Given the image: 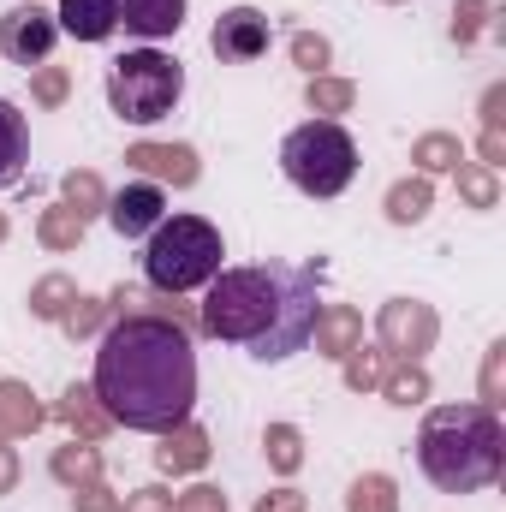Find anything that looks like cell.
<instances>
[{
  "mask_svg": "<svg viewBox=\"0 0 506 512\" xmlns=\"http://www.w3.org/2000/svg\"><path fill=\"white\" fill-rule=\"evenodd\" d=\"M96 399L114 417V429L167 435L191 423L197 405V352L191 334L155 310H114L102 346H96Z\"/></svg>",
  "mask_w": 506,
  "mask_h": 512,
  "instance_id": "6da1fadb",
  "label": "cell"
},
{
  "mask_svg": "<svg viewBox=\"0 0 506 512\" xmlns=\"http://www.w3.org/2000/svg\"><path fill=\"white\" fill-rule=\"evenodd\" d=\"M322 262L286 268V262H262V268H221L209 280V298L197 310V328L209 340H233L245 346L256 364H286L292 352L310 346V328L322 316Z\"/></svg>",
  "mask_w": 506,
  "mask_h": 512,
  "instance_id": "7a4b0ae2",
  "label": "cell"
},
{
  "mask_svg": "<svg viewBox=\"0 0 506 512\" xmlns=\"http://www.w3.org/2000/svg\"><path fill=\"white\" fill-rule=\"evenodd\" d=\"M506 435L501 411L489 405H435L417 429V471L441 489V495H477L501 477Z\"/></svg>",
  "mask_w": 506,
  "mask_h": 512,
  "instance_id": "3957f363",
  "label": "cell"
},
{
  "mask_svg": "<svg viewBox=\"0 0 506 512\" xmlns=\"http://www.w3.org/2000/svg\"><path fill=\"white\" fill-rule=\"evenodd\" d=\"M221 227L215 221H203V215H173V221H161L155 233H149V245H143V280L155 286V292H197V286H209L215 274H221Z\"/></svg>",
  "mask_w": 506,
  "mask_h": 512,
  "instance_id": "277c9868",
  "label": "cell"
},
{
  "mask_svg": "<svg viewBox=\"0 0 506 512\" xmlns=\"http://www.w3.org/2000/svg\"><path fill=\"white\" fill-rule=\"evenodd\" d=\"M280 173L304 197L328 203V197H340L358 179V143H352V131L340 120H304V126L286 131V143H280Z\"/></svg>",
  "mask_w": 506,
  "mask_h": 512,
  "instance_id": "5b68a950",
  "label": "cell"
},
{
  "mask_svg": "<svg viewBox=\"0 0 506 512\" xmlns=\"http://www.w3.org/2000/svg\"><path fill=\"white\" fill-rule=\"evenodd\" d=\"M185 96V66L161 48H126L108 66V108L126 126H161Z\"/></svg>",
  "mask_w": 506,
  "mask_h": 512,
  "instance_id": "8992f818",
  "label": "cell"
},
{
  "mask_svg": "<svg viewBox=\"0 0 506 512\" xmlns=\"http://www.w3.org/2000/svg\"><path fill=\"white\" fill-rule=\"evenodd\" d=\"M441 340V316L423 298H387L376 316V346L387 358H423Z\"/></svg>",
  "mask_w": 506,
  "mask_h": 512,
  "instance_id": "52a82bcc",
  "label": "cell"
},
{
  "mask_svg": "<svg viewBox=\"0 0 506 512\" xmlns=\"http://www.w3.org/2000/svg\"><path fill=\"white\" fill-rule=\"evenodd\" d=\"M54 42H60V24H54L48 6L24 0V6H12V12H0V54H6L12 66H24V72L48 66Z\"/></svg>",
  "mask_w": 506,
  "mask_h": 512,
  "instance_id": "ba28073f",
  "label": "cell"
},
{
  "mask_svg": "<svg viewBox=\"0 0 506 512\" xmlns=\"http://www.w3.org/2000/svg\"><path fill=\"white\" fill-rule=\"evenodd\" d=\"M268 42H274V24L256 6H227L215 18V30H209V48H215L221 66H251V60L268 54Z\"/></svg>",
  "mask_w": 506,
  "mask_h": 512,
  "instance_id": "9c48e42d",
  "label": "cell"
},
{
  "mask_svg": "<svg viewBox=\"0 0 506 512\" xmlns=\"http://www.w3.org/2000/svg\"><path fill=\"white\" fill-rule=\"evenodd\" d=\"M108 227L120 233V239H149L161 221H167V197H161V185H149V179H131L120 191H108Z\"/></svg>",
  "mask_w": 506,
  "mask_h": 512,
  "instance_id": "30bf717a",
  "label": "cell"
},
{
  "mask_svg": "<svg viewBox=\"0 0 506 512\" xmlns=\"http://www.w3.org/2000/svg\"><path fill=\"white\" fill-rule=\"evenodd\" d=\"M126 167L143 173L149 185H179V191H191V185L203 179V161H197L191 143H131Z\"/></svg>",
  "mask_w": 506,
  "mask_h": 512,
  "instance_id": "8fae6325",
  "label": "cell"
},
{
  "mask_svg": "<svg viewBox=\"0 0 506 512\" xmlns=\"http://www.w3.org/2000/svg\"><path fill=\"white\" fill-rule=\"evenodd\" d=\"M209 429L203 423H179V429H167L161 435V447H155V465L167 471V477H191V471H203L209 465Z\"/></svg>",
  "mask_w": 506,
  "mask_h": 512,
  "instance_id": "7c38bea8",
  "label": "cell"
},
{
  "mask_svg": "<svg viewBox=\"0 0 506 512\" xmlns=\"http://www.w3.org/2000/svg\"><path fill=\"white\" fill-rule=\"evenodd\" d=\"M60 36H78V42H108L120 30V0H60L54 12Z\"/></svg>",
  "mask_w": 506,
  "mask_h": 512,
  "instance_id": "4fadbf2b",
  "label": "cell"
},
{
  "mask_svg": "<svg viewBox=\"0 0 506 512\" xmlns=\"http://www.w3.org/2000/svg\"><path fill=\"white\" fill-rule=\"evenodd\" d=\"M120 24L137 42H161L185 30V0H120Z\"/></svg>",
  "mask_w": 506,
  "mask_h": 512,
  "instance_id": "5bb4252c",
  "label": "cell"
},
{
  "mask_svg": "<svg viewBox=\"0 0 506 512\" xmlns=\"http://www.w3.org/2000/svg\"><path fill=\"white\" fill-rule=\"evenodd\" d=\"M54 417L72 429V441H102L108 429H114V417L102 411V399H96V387L72 382L66 393H60V405H54Z\"/></svg>",
  "mask_w": 506,
  "mask_h": 512,
  "instance_id": "9a60e30c",
  "label": "cell"
},
{
  "mask_svg": "<svg viewBox=\"0 0 506 512\" xmlns=\"http://www.w3.org/2000/svg\"><path fill=\"white\" fill-rule=\"evenodd\" d=\"M310 340H316V358H334V364H340L352 346H364V316H358L352 304H328V310L316 316Z\"/></svg>",
  "mask_w": 506,
  "mask_h": 512,
  "instance_id": "2e32d148",
  "label": "cell"
},
{
  "mask_svg": "<svg viewBox=\"0 0 506 512\" xmlns=\"http://www.w3.org/2000/svg\"><path fill=\"white\" fill-rule=\"evenodd\" d=\"M30 167V120L18 114V102L0 96V191H12Z\"/></svg>",
  "mask_w": 506,
  "mask_h": 512,
  "instance_id": "e0dca14e",
  "label": "cell"
},
{
  "mask_svg": "<svg viewBox=\"0 0 506 512\" xmlns=\"http://www.w3.org/2000/svg\"><path fill=\"white\" fill-rule=\"evenodd\" d=\"M48 423V411L36 405V393L24 382H0V435L18 441V435H36Z\"/></svg>",
  "mask_w": 506,
  "mask_h": 512,
  "instance_id": "ac0fdd59",
  "label": "cell"
},
{
  "mask_svg": "<svg viewBox=\"0 0 506 512\" xmlns=\"http://www.w3.org/2000/svg\"><path fill=\"white\" fill-rule=\"evenodd\" d=\"M48 477H54V483H66V489L102 483V453H96V441H66V447H54Z\"/></svg>",
  "mask_w": 506,
  "mask_h": 512,
  "instance_id": "d6986e66",
  "label": "cell"
},
{
  "mask_svg": "<svg viewBox=\"0 0 506 512\" xmlns=\"http://www.w3.org/2000/svg\"><path fill=\"white\" fill-rule=\"evenodd\" d=\"M381 209H387V221H393V227H417V221L435 209V185H429L423 173H411V179H399V185L387 191V203H381Z\"/></svg>",
  "mask_w": 506,
  "mask_h": 512,
  "instance_id": "ffe728a7",
  "label": "cell"
},
{
  "mask_svg": "<svg viewBox=\"0 0 506 512\" xmlns=\"http://www.w3.org/2000/svg\"><path fill=\"white\" fill-rule=\"evenodd\" d=\"M411 161H417L423 179H429V173H453V167L465 161V143H459L453 131H423V137L411 143Z\"/></svg>",
  "mask_w": 506,
  "mask_h": 512,
  "instance_id": "44dd1931",
  "label": "cell"
},
{
  "mask_svg": "<svg viewBox=\"0 0 506 512\" xmlns=\"http://www.w3.org/2000/svg\"><path fill=\"white\" fill-rule=\"evenodd\" d=\"M72 304H78V280H72V274H42V280L30 286V316H36V322H60Z\"/></svg>",
  "mask_w": 506,
  "mask_h": 512,
  "instance_id": "7402d4cb",
  "label": "cell"
},
{
  "mask_svg": "<svg viewBox=\"0 0 506 512\" xmlns=\"http://www.w3.org/2000/svg\"><path fill=\"white\" fill-rule=\"evenodd\" d=\"M262 459H268V471L292 477V471L304 465V429H298V423H268V429H262Z\"/></svg>",
  "mask_w": 506,
  "mask_h": 512,
  "instance_id": "603a6c76",
  "label": "cell"
},
{
  "mask_svg": "<svg viewBox=\"0 0 506 512\" xmlns=\"http://www.w3.org/2000/svg\"><path fill=\"white\" fill-rule=\"evenodd\" d=\"M381 393H387V405H423V399H429V370H423V358H399V364H387Z\"/></svg>",
  "mask_w": 506,
  "mask_h": 512,
  "instance_id": "cb8c5ba5",
  "label": "cell"
},
{
  "mask_svg": "<svg viewBox=\"0 0 506 512\" xmlns=\"http://www.w3.org/2000/svg\"><path fill=\"white\" fill-rule=\"evenodd\" d=\"M304 102H310V114H322V120H334V114H352V102H358V84L352 78H310L304 84Z\"/></svg>",
  "mask_w": 506,
  "mask_h": 512,
  "instance_id": "d4e9b609",
  "label": "cell"
},
{
  "mask_svg": "<svg viewBox=\"0 0 506 512\" xmlns=\"http://www.w3.org/2000/svg\"><path fill=\"white\" fill-rule=\"evenodd\" d=\"M36 239H42V251H78V239H84V215L66 209V203H54V209H42Z\"/></svg>",
  "mask_w": 506,
  "mask_h": 512,
  "instance_id": "484cf974",
  "label": "cell"
},
{
  "mask_svg": "<svg viewBox=\"0 0 506 512\" xmlns=\"http://www.w3.org/2000/svg\"><path fill=\"white\" fill-rule=\"evenodd\" d=\"M346 512H399V489L387 471H364L352 489H346Z\"/></svg>",
  "mask_w": 506,
  "mask_h": 512,
  "instance_id": "4316f807",
  "label": "cell"
},
{
  "mask_svg": "<svg viewBox=\"0 0 506 512\" xmlns=\"http://www.w3.org/2000/svg\"><path fill=\"white\" fill-rule=\"evenodd\" d=\"M340 364H346L340 376H346V387H352V393H376V387H381V376H387V364H393V358H387L381 346H352V352H346Z\"/></svg>",
  "mask_w": 506,
  "mask_h": 512,
  "instance_id": "83f0119b",
  "label": "cell"
},
{
  "mask_svg": "<svg viewBox=\"0 0 506 512\" xmlns=\"http://www.w3.org/2000/svg\"><path fill=\"white\" fill-rule=\"evenodd\" d=\"M60 197H66V209H78L84 221L108 209V185H102V179H96L90 167H78V173H66V179H60Z\"/></svg>",
  "mask_w": 506,
  "mask_h": 512,
  "instance_id": "f1b7e54d",
  "label": "cell"
},
{
  "mask_svg": "<svg viewBox=\"0 0 506 512\" xmlns=\"http://www.w3.org/2000/svg\"><path fill=\"white\" fill-rule=\"evenodd\" d=\"M453 173H459V197H465L471 209H495V203H501V179H495V167H483V161L465 167V161H459Z\"/></svg>",
  "mask_w": 506,
  "mask_h": 512,
  "instance_id": "f546056e",
  "label": "cell"
},
{
  "mask_svg": "<svg viewBox=\"0 0 506 512\" xmlns=\"http://www.w3.org/2000/svg\"><path fill=\"white\" fill-rule=\"evenodd\" d=\"M286 54H292V66H304L310 78H322V72H328V60H334V48H328V36H316V30H292V42H286Z\"/></svg>",
  "mask_w": 506,
  "mask_h": 512,
  "instance_id": "4dcf8cb0",
  "label": "cell"
},
{
  "mask_svg": "<svg viewBox=\"0 0 506 512\" xmlns=\"http://www.w3.org/2000/svg\"><path fill=\"white\" fill-rule=\"evenodd\" d=\"M108 316H114V304H108V298H84V292H78V304L60 316V328H66L72 340H90V334H96Z\"/></svg>",
  "mask_w": 506,
  "mask_h": 512,
  "instance_id": "1f68e13d",
  "label": "cell"
},
{
  "mask_svg": "<svg viewBox=\"0 0 506 512\" xmlns=\"http://www.w3.org/2000/svg\"><path fill=\"white\" fill-rule=\"evenodd\" d=\"M489 12H495L489 0H453V42L471 48V42L489 30Z\"/></svg>",
  "mask_w": 506,
  "mask_h": 512,
  "instance_id": "d6a6232c",
  "label": "cell"
},
{
  "mask_svg": "<svg viewBox=\"0 0 506 512\" xmlns=\"http://www.w3.org/2000/svg\"><path fill=\"white\" fill-rule=\"evenodd\" d=\"M66 96H72L66 66H36V78H30V102H36V108H60Z\"/></svg>",
  "mask_w": 506,
  "mask_h": 512,
  "instance_id": "836d02e7",
  "label": "cell"
},
{
  "mask_svg": "<svg viewBox=\"0 0 506 512\" xmlns=\"http://www.w3.org/2000/svg\"><path fill=\"white\" fill-rule=\"evenodd\" d=\"M501 376H506V340H495L489 358H483V399H477V405L501 411Z\"/></svg>",
  "mask_w": 506,
  "mask_h": 512,
  "instance_id": "e575fe53",
  "label": "cell"
},
{
  "mask_svg": "<svg viewBox=\"0 0 506 512\" xmlns=\"http://www.w3.org/2000/svg\"><path fill=\"white\" fill-rule=\"evenodd\" d=\"M173 512H227V495H221V489H209V483H197V489L173 495Z\"/></svg>",
  "mask_w": 506,
  "mask_h": 512,
  "instance_id": "d590c367",
  "label": "cell"
},
{
  "mask_svg": "<svg viewBox=\"0 0 506 512\" xmlns=\"http://www.w3.org/2000/svg\"><path fill=\"white\" fill-rule=\"evenodd\" d=\"M114 512H173V495L149 483V489H131V495H126V501H120Z\"/></svg>",
  "mask_w": 506,
  "mask_h": 512,
  "instance_id": "8d00e7d4",
  "label": "cell"
},
{
  "mask_svg": "<svg viewBox=\"0 0 506 512\" xmlns=\"http://www.w3.org/2000/svg\"><path fill=\"white\" fill-rule=\"evenodd\" d=\"M120 501L102 489V483H84V489H72V512H114Z\"/></svg>",
  "mask_w": 506,
  "mask_h": 512,
  "instance_id": "74e56055",
  "label": "cell"
},
{
  "mask_svg": "<svg viewBox=\"0 0 506 512\" xmlns=\"http://www.w3.org/2000/svg\"><path fill=\"white\" fill-rule=\"evenodd\" d=\"M304 507H310V501H304L298 489H268V495H262L251 512H304Z\"/></svg>",
  "mask_w": 506,
  "mask_h": 512,
  "instance_id": "f35d334b",
  "label": "cell"
},
{
  "mask_svg": "<svg viewBox=\"0 0 506 512\" xmlns=\"http://www.w3.org/2000/svg\"><path fill=\"white\" fill-rule=\"evenodd\" d=\"M506 108V84H489V96H483V131H501V114Z\"/></svg>",
  "mask_w": 506,
  "mask_h": 512,
  "instance_id": "ab89813d",
  "label": "cell"
},
{
  "mask_svg": "<svg viewBox=\"0 0 506 512\" xmlns=\"http://www.w3.org/2000/svg\"><path fill=\"white\" fill-rule=\"evenodd\" d=\"M12 483H18V453H12V441L0 435V495H12Z\"/></svg>",
  "mask_w": 506,
  "mask_h": 512,
  "instance_id": "60d3db41",
  "label": "cell"
},
{
  "mask_svg": "<svg viewBox=\"0 0 506 512\" xmlns=\"http://www.w3.org/2000/svg\"><path fill=\"white\" fill-rule=\"evenodd\" d=\"M477 149H483V167H501V161H506V131H483V143H477Z\"/></svg>",
  "mask_w": 506,
  "mask_h": 512,
  "instance_id": "b9f144b4",
  "label": "cell"
},
{
  "mask_svg": "<svg viewBox=\"0 0 506 512\" xmlns=\"http://www.w3.org/2000/svg\"><path fill=\"white\" fill-rule=\"evenodd\" d=\"M6 233H12V227H6V215H0V245H6Z\"/></svg>",
  "mask_w": 506,
  "mask_h": 512,
  "instance_id": "7bdbcfd3",
  "label": "cell"
},
{
  "mask_svg": "<svg viewBox=\"0 0 506 512\" xmlns=\"http://www.w3.org/2000/svg\"><path fill=\"white\" fill-rule=\"evenodd\" d=\"M387 6H399V0H387Z\"/></svg>",
  "mask_w": 506,
  "mask_h": 512,
  "instance_id": "ee69618b",
  "label": "cell"
}]
</instances>
